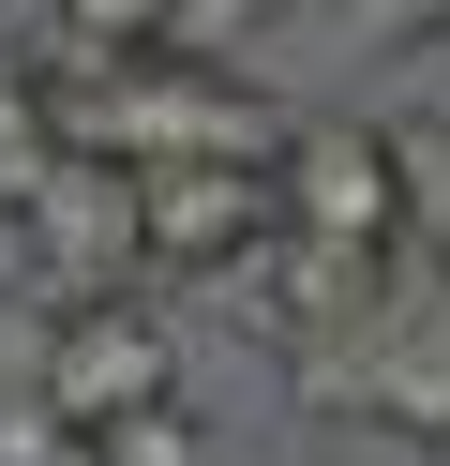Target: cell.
Listing matches in <instances>:
<instances>
[{"label": "cell", "mask_w": 450, "mask_h": 466, "mask_svg": "<svg viewBox=\"0 0 450 466\" xmlns=\"http://www.w3.org/2000/svg\"><path fill=\"white\" fill-rule=\"evenodd\" d=\"M30 406H45L60 436L150 421V406H180V331H165L150 301H60V316H45V376H30Z\"/></svg>", "instance_id": "obj_1"}, {"label": "cell", "mask_w": 450, "mask_h": 466, "mask_svg": "<svg viewBox=\"0 0 450 466\" xmlns=\"http://www.w3.org/2000/svg\"><path fill=\"white\" fill-rule=\"evenodd\" d=\"M270 226L315 256H360L375 271L405 241V181H390V121H285L270 151Z\"/></svg>", "instance_id": "obj_2"}, {"label": "cell", "mask_w": 450, "mask_h": 466, "mask_svg": "<svg viewBox=\"0 0 450 466\" xmlns=\"http://www.w3.org/2000/svg\"><path fill=\"white\" fill-rule=\"evenodd\" d=\"M15 256L45 271V301H135V166L45 151L15 181Z\"/></svg>", "instance_id": "obj_3"}, {"label": "cell", "mask_w": 450, "mask_h": 466, "mask_svg": "<svg viewBox=\"0 0 450 466\" xmlns=\"http://www.w3.org/2000/svg\"><path fill=\"white\" fill-rule=\"evenodd\" d=\"M270 166H135V286L150 271H240L270 256Z\"/></svg>", "instance_id": "obj_4"}, {"label": "cell", "mask_w": 450, "mask_h": 466, "mask_svg": "<svg viewBox=\"0 0 450 466\" xmlns=\"http://www.w3.org/2000/svg\"><path fill=\"white\" fill-rule=\"evenodd\" d=\"M45 15H60L75 61H165V46L195 31V0H45Z\"/></svg>", "instance_id": "obj_5"}, {"label": "cell", "mask_w": 450, "mask_h": 466, "mask_svg": "<svg viewBox=\"0 0 450 466\" xmlns=\"http://www.w3.org/2000/svg\"><path fill=\"white\" fill-rule=\"evenodd\" d=\"M390 181H405V241H450V136L390 121Z\"/></svg>", "instance_id": "obj_6"}, {"label": "cell", "mask_w": 450, "mask_h": 466, "mask_svg": "<svg viewBox=\"0 0 450 466\" xmlns=\"http://www.w3.org/2000/svg\"><path fill=\"white\" fill-rule=\"evenodd\" d=\"M390 31H450V0H390Z\"/></svg>", "instance_id": "obj_7"}, {"label": "cell", "mask_w": 450, "mask_h": 466, "mask_svg": "<svg viewBox=\"0 0 450 466\" xmlns=\"http://www.w3.org/2000/svg\"><path fill=\"white\" fill-rule=\"evenodd\" d=\"M420 466H450V436H420Z\"/></svg>", "instance_id": "obj_8"}]
</instances>
